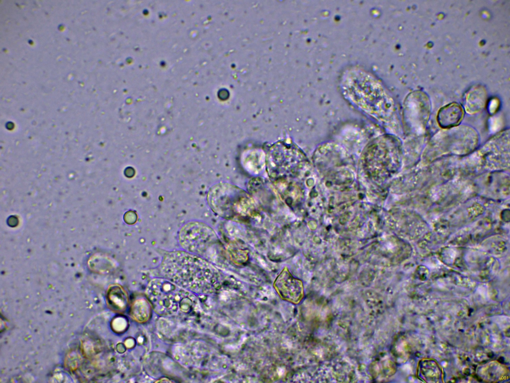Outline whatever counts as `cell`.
Segmentation results:
<instances>
[{
	"mask_svg": "<svg viewBox=\"0 0 510 383\" xmlns=\"http://www.w3.org/2000/svg\"><path fill=\"white\" fill-rule=\"evenodd\" d=\"M146 294L155 311L163 316L188 313L195 303L191 292L164 278L150 281Z\"/></svg>",
	"mask_w": 510,
	"mask_h": 383,
	"instance_id": "7a4b0ae2",
	"label": "cell"
},
{
	"mask_svg": "<svg viewBox=\"0 0 510 383\" xmlns=\"http://www.w3.org/2000/svg\"><path fill=\"white\" fill-rule=\"evenodd\" d=\"M463 114V109L459 104L449 103L439 110L437 114L438 123L444 129L454 128L461 122Z\"/></svg>",
	"mask_w": 510,
	"mask_h": 383,
	"instance_id": "ba28073f",
	"label": "cell"
},
{
	"mask_svg": "<svg viewBox=\"0 0 510 383\" xmlns=\"http://www.w3.org/2000/svg\"><path fill=\"white\" fill-rule=\"evenodd\" d=\"M162 276L190 291L202 292L209 284L213 267L191 253L176 251L166 254L160 266Z\"/></svg>",
	"mask_w": 510,
	"mask_h": 383,
	"instance_id": "6da1fadb",
	"label": "cell"
},
{
	"mask_svg": "<svg viewBox=\"0 0 510 383\" xmlns=\"http://www.w3.org/2000/svg\"><path fill=\"white\" fill-rule=\"evenodd\" d=\"M409 100L410 115L416 124V132L422 130L429 116L430 101L424 93L419 91L414 92Z\"/></svg>",
	"mask_w": 510,
	"mask_h": 383,
	"instance_id": "52a82bcc",
	"label": "cell"
},
{
	"mask_svg": "<svg viewBox=\"0 0 510 383\" xmlns=\"http://www.w3.org/2000/svg\"><path fill=\"white\" fill-rule=\"evenodd\" d=\"M298 151L291 144L280 142L274 144L266 155V168L270 176L288 177L296 172Z\"/></svg>",
	"mask_w": 510,
	"mask_h": 383,
	"instance_id": "5b68a950",
	"label": "cell"
},
{
	"mask_svg": "<svg viewBox=\"0 0 510 383\" xmlns=\"http://www.w3.org/2000/svg\"><path fill=\"white\" fill-rule=\"evenodd\" d=\"M207 200L214 212L227 219L250 215L254 208L253 199L246 192L227 183L218 184L212 187Z\"/></svg>",
	"mask_w": 510,
	"mask_h": 383,
	"instance_id": "3957f363",
	"label": "cell"
},
{
	"mask_svg": "<svg viewBox=\"0 0 510 383\" xmlns=\"http://www.w3.org/2000/svg\"><path fill=\"white\" fill-rule=\"evenodd\" d=\"M273 287L281 299L293 304H299L304 297L302 281L293 276L286 267L275 278Z\"/></svg>",
	"mask_w": 510,
	"mask_h": 383,
	"instance_id": "8992f818",
	"label": "cell"
},
{
	"mask_svg": "<svg viewBox=\"0 0 510 383\" xmlns=\"http://www.w3.org/2000/svg\"><path fill=\"white\" fill-rule=\"evenodd\" d=\"M181 246L187 252L208 259H212L218 243L217 237L212 229L199 222H191L184 225L179 235Z\"/></svg>",
	"mask_w": 510,
	"mask_h": 383,
	"instance_id": "277c9868",
	"label": "cell"
}]
</instances>
